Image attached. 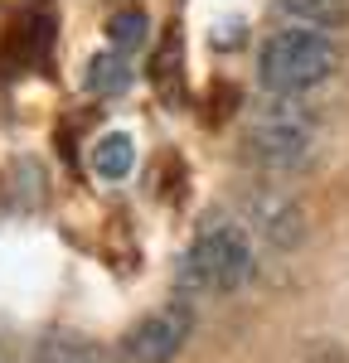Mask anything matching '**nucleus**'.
Segmentation results:
<instances>
[{"label": "nucleus", "mask_w": 349, "mask_h": 363, "mask_svg": "<svg viewBox=\"0 0 349 363\" xmlns=\"http://www.w3.org/2000/svg\"><path fill=\"white\" fill-rule=\"evenodd\" d=\"M340 63V49L325 29H306V25H287L277 29L257 58V78L267 92L277 97H296V92H311L320 87Z\"/></svg>", "instance_id": "obj_1"}, {"label": "nucleus", "mask_w": 349, "mask_h": 363, "mask_svg": "<svg viewBox=\"0 0 349 363\" xmlns=\"http://www.w3.org/2000/svg\"><path fill=\"white\" fill-rule=\"evenodd\" d=\"M184 277L199 291H238L253 277V238L238 223H209L184 257Z\"/></svg>", "instance_id": "obj_2"}, {"label": "nucleus", "mask_w": 349, "mask_h": 363, "mask_svg": "<svg viewBox=\"0 0 349 363\" xmlns=\"http://www.w3.org/2000/svg\"><path fill=\"white\" fill-rule=\"evenodd\" d=\"M189 330H194V315L189 306H165L150 310L145 320H136L126 339H121V359L126 363H170L184 344H189Z\"/></svg>", "instance_id": "obj_3"}, {"label": "nucleus", "mask_w": 349, "mask_h": 363, "mask_svg": "<svg viewBox=\"0 0 349 363\" xmlns=\"http://www.w3.org/2000/svg\"><path fill=\"white\" fill-rule=\"evenodd\" d=\"M248 150L262 165H296L311 150V116L296 107H272L257 116V126L248 131Z\"/></svg>", "instance_id": "obj_4"}, {"label": "nucleus", "mask_w": 349, "mask_h": 363, "mask_svg": "<svg viewBox=\"0 0 349 363\" xmlns=\"http://www.w3.org/2000/svg\"><path fill=\"white\" fill-rule=\"evenodd\" d=\"M131 169H136V140L126 136V131H107V136L92 145V174H97V179L116 184V179H126Z\"/></svg>", "instance_id": "obj_5"}, {"label": "nucleus", "mask_w": 349, "mask_h": 363, "mask_svg": "<svg viewBox=\"0 0 349 363\" xmlns=\"http://www.w3.org/2000/svg\"><path fill=\"white\" fill-rule=\"evenodd\" d=\"M277 10L287 15L291 25H306V29H340L349 20V5L345 0H277Z\"/></svg>", "instance_id": "obj_6"}, {"label": "nucleus", "mask_w": 349, "mask_h": 363, "mask_svg": "<svg viewBox=\"0 0 349 363\" xmlns=\"http://www.w3.org/2000/svg\"><path fill=\"white\" fill-rule=\"evenodd\" d=\"M126 87H131V63H126V54L107 49V54H97L87 63V92L116 97V92H126Z\"/></svg>", "instance_id": "obj_7"}, {"label": "nucleus", "mask_w": 349, "mask_h": 363, "mask_svg": "<svg viewBox=\"0 0 349 363\" xmlns=\"http://www.w3.org/2000/svg\"><path fill=\"white\" fill-rule=\"evenodd\" d=\"M257 223H262V233H267V242H277V247H291V242L301 238V213L291 208L287 199H262Z\"/></svg>", "instance_id": "obj_8"}, {"label": "nucleus", "mask_w": 349, "mask_h": 363, "mask_svg": "<svg viewBox=\"0 0 349 363\" xmlns=\"http://www.w3.org/2000/svg\"><path fill=\"white\" fill-rule=\"evenodd\" d=\"M107 39H112L116 54L141 49V44H145V15H141V10H116L112 20H107Z\"/></svg>", "instance_id": "obj_9"}]
</instances>
